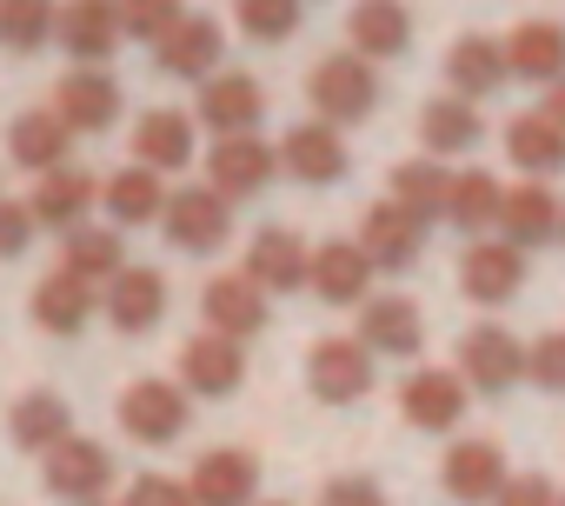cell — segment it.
<instances>
[{"label": "cell", "mask_w": 565, "mask_h": 506, "mask_svg": "<svg viewBox=\"0 0 565 506\" xmlns=\"http://www.w3.org/2000/svg\"><path fill=\"white\" fill-rule=\"evenodd\" d=\"M307 94H313L327 127H353V120H366L380 107V74H373L366 54H327L313 67V81H307Z\"/></svg>", "instance_id": "1"}, {"label": "cell", "mask_w": 565, "mask_h": 506, "mask_svg": "<svg viewBox=\"0 0 565 506\" xmlns=\"http://www.w3.org/2000/svg\"><path fill=\"white\" fill-rule=\"evenodd\" d=\"M466 407H472V387H466L459 367H419V373H406V387H399V413H406V426H419V433H452V426L466 420Z\"/></svg>", "instance_id": "2"}, {"label": "cell", "mask_w": 565, "mask_h": 506, "mask_svg": "<svg viewBox=\"0 0 565 506\" xmlns=\"http://www.w3.org/2000/svg\"><path fill=\"white\" fill-rule=\"evenodd\" d=\"M160 220H167V240H173L180 253H213V246H226V233H233V200H226L220 187H180Z\"/></svg>", "instance_id": "3"}, {"label": "cell", "mask_w": 565, "mask_h": 506, "mask_svg": "<svg viewBox=\"0 0 565 506\" xmlns=\"http://www.w3.org/2000/svg\"><path fill=\"white\" fill-rule=\"evenodd\" d=\"M525 287V246L512 240H472L466 246V261H459V294L479 301V307H505L519 301Z\"/></svg>", "instance_id": "4"}, {"label": "cell", "mask_w": 565, "mask_h": 506, "mask_svg": "<svg viewBox=\"0 0 565 506\" xmlns=\"http://www.w3.org/2000/svg\"><path fill=\"white\" fill-rule=\"evenodd\" d=\"M307 387H313L327 407L366 400V387H373V347H366V340H320V347L307 354Z\"/></svg>", "instance_id": "5"}, {"label": "cell", "mask_w": 565, "mask_h": 506, "mask_svg": "<svg viewBox=\"0 0 565 506\" xmlns=\"http://www.w3.org/2000/svg\"><path fill=\"white\" fill-rule=\"evenodd\" d=\"M459 373L472 393H512L525 380V347L505 327H472L459 340Z\"/></svg>", "instance_id": "6"}, {"label": "cell", "mask_w": 565, "mask_h": 506, "mask_svg": "<svg viewBox=\"0 0 565 506\" xmlns=\"http://www.w3.org/2000/svg\"><path fill=\"white\" fill-rule=\"evenodd\" d=\"M360 246L373 253L380 274H406V267L419 261V246H426V220L406 213L399 200H380V207H366V220H360Z\"/></svg>", "instance_id": "7"}, {"label": "cell", "mask_w": 565, "mask_h": 506, "mask_svg": "<svg viewBox=\"0 0 565 506\" xmlns=\"http://www.w3.org/2000/svg\"><path fill=\"white\" fill-rule=\"evenodd\" d=\"M120 426L147 446H167V440L186 433V393L173 380H134L120 393Z\"/></svg>", "instance_id": "8"}, {"label": "cell", "mask_w": 565, "mask_h": 506, "mask_svg": "<svg viewBox=\"0 0 565 506\" xmlns=\"http://www.w3.org/2000/svg\"><path fill=\"white\" fill-rule=\"evenodd\" d=\"M505 479H512V473H505V446H499V440H459V446L446 453V466H439V486H446L459 506H492Z\"/></svg>", "instance_id": "9"}, {"label": "cell", "mask_w": 565, "mask_h": 506, "mask_svg": "<svg viewBox=\"0 0 565 506\" xmlns=\"http://www.w3.org/2000/svg\"><path fill=\"white\" fill-rule=\"evenodd\" d=\"M279 167H287L300 187H333V180H347L353 154H347V140L327 120H300L287 140H279Z\"/></svg>", "instance_id": "10"}, {"label": "cell", "mask_w": 565, "mask_h": 506, "mask_svg": "<svg viewBox=\"0 0 565 506\" xmlns=\"http://www.w3.org/2000/svg\"><path fill=\"white\" fill-rule=\"evenodd\" d=\"M54 41H61L81 67H100V61L127 41V28H120V0H67Z\"/></svg>", "instance_id": "11"}, {"label": "cell", "mask_w": 565, "mask_h": 506, "mask_svg": "<svg viewBox=\"0 0 565 506\" xmlns=\"http://www.w3.org/2000/svg\"><path fill=\"white\" fill-rule=\"evenodd\" d=\"M273 173H279V154H273L259 134H226V140L213 147V160H206V180H213L226 200H253L259 187H273Z\"/></svg>", "instance_id": "12"}, {"label": "cell", "mask_w": 565, "mask_h": 506, "mask_svg": "<svg viewBox=\"0 0 565 506\" xmlns=\"http://www.w3.org/2000/svg\"><path fill=\"white\" fill-rule=\"evenodd\" d=\"M239 380H246V354H239V340H226V334H193V340L180 347V387H186V393H200V400H226Z\"/></svg>", "instance_id": "13"}, {"label": "cell", "mask_w": 565, "mask_h": 506, "mask_svg": "<svg viewBox=\"0 0 565 506\" xmlns=\"http://www.w3.org/2000/svg\"><path fill=\"white\" fill-rule=\"evenodd\" d=\"M327 307H366V287H373V253L360 240H327L313 253V281H307Z\"/></svg>", "instance_id": "14"}, {"label": "cell", "mask_w": 565, "mask_h": 506, "mask_svg": "<svg viewBox=\"0 0 565 506\" xmlns=\"http://www.w3.org/2000/svg\"><path fill=\"white\" fill-rule=\"evenodd\" d=\"M200 307H206V327L226 334V340H253V334L266 327V287H259L253 274H220V281H206Z\"/></svg>", "instance_id": "15"}, {"label": "cell", "mask_w": 565, "mask_h": 506, "mask_svg": "<svg viewBox=\"0 0 565 506\" xmlns=\"http://www.w3.org/2000/svg\"><path fill=\"white\" fill-rule=\"evenodd\" d=\"M246 274H253L266 294H300V287L313 281V253H307L287 226H266V233H253V246H246Z\"/></svg>", "instance_id": "16"}, {"label": "cell", "mask_w": 565, "mask_h": 506, "mask_svg": "<svg viewBox=\"0 0 565 506\" xmlns=\"http://www.w3.org/2000/svg\"><path fill=\"white\" fill-rule=\"evenodd\" d=\"M505 154H512V167H519L525 180H552V173H565V127H558L545 107L512 114V120H505Z\"/></svg>", "instance_id": "17"}, {"label": "cell", "mask_w": 565, "mask_h": 506, "mask_svg": "<svg viewBox=\"0 0 565 506\" xmlns=\"http://www.w3.org/2000/svg\"><path fill=\"white\" fill-rule=\"evenodd\" d=\"M360 340H366L373 354L413 360V354L426 347V320H419V307H413L406 294H380V301L360 307Z\"/></svg>", "instance_id": "18"}, {"label": "cell", "mask_w": 565, "mask_h": 506, "mask_svg": "<svg viewBox=\"0 0 565 506\" xmlns=\"http://www.w3.org/2000/svg\"><path fill=\"white\" fill-rule=\"evenodd\" d=\"M47 486L61 493V499H100L107 486H114V453L107 446H94V440H61L54 453H47Z\"/></svg>", "instance_id": "19"}, {"label": "cell", "mask_w": 565, "mask_h": 506, "mask_svg": "<svg viewBox=\"0 0 565 506\" xmlns=\"http://www.w3.org/2000/svg\"><path fill=\"white\" fill-rule=\"evenodd\" d=\"M186 486H193L200 506H253V493H259V460L239 453V446H213V453L193 466Z\"/></svg>", "instance_id": "20"}, {"label": "cell", "mask_w": 565, "mask_h": 506, "mask_svg": "<svg viewBox=\"0 0 565 506\" xmlns=\"http://www.w3.org/2000/svg\"><path fill=\"white\" fill-rule=\"evenodd\" d=\"M446 81H452V94H459V101H486V94H499V87L512 81L505 41H486V34L452 41V54H446Z\"/></svg>", "instance_id": "21"}, {"label": "cell", "mask_w": 565, "mask_h": 506, "mask_svg": "<svg viewBox=\"0 0 565 506\" xmlns=\"http://www.w3.org/2000/svg\"><path fill=\"white\" fill-rule=\"evenodd\" d=\"M74 134H107L114 120H120V87H114V74H100V67H74L67 81H61V107H54Z\"/></svg>", "instance_id": "22"}, {"label": "cell", "mask_w": 565, "mask_h": 506, "mask_svg": "<svg viewBox=\"0 0 565 506\" xmlns=\"http://www.w3.org/2000/svg\"><path fill=\"white\" fill-rule=\"evenodd\" d=\"M347 34H353V54L393 61V54L413 48V14H406V0H360L347 14Z\"/></svg>", "instance_id": "23"}, {"label": "cell", "mask_w": 565, "mask_h": 506, "mask_svg": "<svg viewBox=\"0 0 565 506\" xmlns=\"http://www.w3.org/2000/svg\"><path fill=\"white\" fill-rule=\"evenodd\" d=\"M153 54H160V67H167V74H180V81H206V74L220 67V54H226V34H220V21H213V14H186V21H180Z\"/></svg>", "instance_id": "24"}, {"label": "cell", "mask_w": 565, "mask_h": 506, "mask_svg": "<svg viewBox=\"0 0 565 506\" xmlns=\"http://www.w3.org/2000/svg\"><path fill=\"white\" fill-rule=\"evenodd\" d=\"M259 114H266V94H259L253 74H213L206 94H200V120H206L220 140H226V134H253Z\"/></svg>", "instance_id": "25"}, {"label": "cell", "mask_w": 565, "mask_h": 506, "mask_svg": "<svg viewBox=\"0 0 565 506\" xmlns=\"http://www.w3.org/2000/svg\"><path fill=\"white\" fill-rule=\"evenodd\" d=\"M505 61H512V81L558 87L565 81V28L558 21H519L512 41H505Z\"/></svg>", "instance_id": "26"}, {"label": "cell", "mask_w": 565, "mask_h": 506, "mask_svg": "<svg viewBox=\"0 0 565 506\" xmlns=\"http://www.w3.org/2000/svg\"><path fill=\"white\" fill-rule=\"evenodd\" d=\"M479 134H486V120H479V101H459V94H446V101H426V114H419V140H426V154H433V160L472 154V147H479Z\"/></svg>", "instance_id": "27"}, {"label": "cell", "mask_w": 565, "mask_h": 506, "mask_svg": "<svg viewBox=\"0 0 565 506\" xmlns=\"http://www.w3.org/2000/svg\"><path fill=\"white\" fill-rule=\"evenodd\" d=\"M558 200L545 180H525V187H505V213H499V240L512 246H539V240H558Z\"/></svg>", "instance_id": "28"}, {"label": "cell", "mask_w": 565, "mask_h": 506, "mask_svg": "<svg viewBox=\"0 0 565 506\" xmlns=\"http://www.w3.org/2000/svg\"><path fill=\"white\" fill-rule=\"evenodd\" d=\"M134 160H140V167H153V173L186 167V160H193V120H186V114H173V107L140 114V127H134Z\"/></svg>", "instance_id": "29"}, {"label": "cell", "mask_w": 565, "mask_h": 506, "mask_svg": "<svg viewBox=\"0 0 565 506\" xmlns=\"http://www.w3.org/2000/svg\"><path fill=\"white\" fill-rule=\"evenodd\" d=\"M100 200V180H87V173H74V167H54V173H41V187H34V220L41 226H61V233H74L81 226V213Z\"/></svg>", "instance_id": "30"}, {"label": "cell", "mask_w": 565, "mask_h": 506, "mask_svg": "<svg viewBox=\"0 0 565 506\" xmlns=\"http://www.w3.org/2000/svg\"><path fill=\"white\" fill-rule=\"evenodd\" d=\"M160 314H167V281L153 267H127L107 294V320L120 334H147V327H160Z\"/></svg>", "instance_id": "31"}, {"label": "cell", "mask_w": 565, "mask_h": 506, "mask_svg": "<svg viewBox=\"0 0 565 506\" xmlns=\"http://www.w3.org/2000/svg\"><path fill=\"white\" fill-rule=\"evenodd\" d=\"M393 200L433 226V220H446V207H452V173H446L433 154H419V160H399V167H393Z\"/></svg>", "instance_id": "32"}, {"label": "cell", "mask_w": 565, "mask_h": 506, "mask_svg": "<svg viewBox=\"0 0 565 506\" xmlns=\"http://www.w3.org/2000/svg\"><path fill=\"white\" fill-rule=\"evenodd\" d=\"M100 200H107V213L120 220V226H147V220H160L167 213V187H160V173L153 167H120L107 187H100Z\"/></svg>", "instance_id": "33"}, {"label": "cell", "mask_w": 565, "mask_h": 506, "mask_svg": "<svg viewBox=\"0 0 565 506\" xmlns=\"http://www.w3.org/2000/svg\"><path fill=\"white\" fill-rule=\"evenodd\" d=\"M499 213H505V187H499L486 167H466V173H452V207H446V220H452L459 233L486 240V226H499Z\"/></svg>", "instance_id": "34"}, {"label": "cell", "mask_w": 565, "mask_h": 506, "mask_svg": "<svg viewBox=\"0 0 565 506\" xmlns=\"http://www.w3.org/2000/svg\"><path fill=\"white\" fill-rule=\"evenodd\" d=\"M87 314H94V281H81V274H47L41 287H34V320L47 327V334H81L87 327Z\"/></svg>", "instance_id": "35"}, {"label": "cell", "mask_w": 565, "mask_h": 506, "mask_svg": "<svg viewBox=\"0 0 565 506\" xmlns=\"http://www.w3.org/2000/svg\"><path fill=\"white\" fill-rule=\"evenodd\" d=\"M8 433H14V446H28V453H54L61 440H74L67 400H61V393H28V400H14Z\"/></svg>", "instance_id": "36"}, {"label": "cell", "mask_w": 565, "mask_h": 506, "mask_svg": "<svg viewBox=\"0 0 565 506\" xmlns=\"http://www.w3.org/2000/svg\"><path fill=\"white\" fill-rule=\"evenodd\" d=\"M8 147H14V160H21L28 173H54V167L67 160V147H74V127H67L61 114H21L14 134H8Z\"/></svg>", "instance_id": "37"}, {"label": "cell", "mask_w": 565, "mask_h": 506, "mask_svg": "<svg viewBox=\"0 0 565 506\" xmlns=\"http://www.w3.org/2000/svg\"><path fill=\"white\" fill-rule=\"evenodd\" d=\"M67 274H81V281H120V274H127V253H120L114 233L74 226V233H67Z\"/></svg>", "instance_id": "38"}, {"label": "cell", "mask_w": 565, "mask_h": 506, "mask_svg": "<svg viewBox=\"0 0 565 506\" xmlns=\"http://www.w3.org/2000/svg\"><path fill=\"white\" fill-rule=\"evenodd\" d=\"M54 28H61L54 0H0V41H8L14 54H34Z\"/></svg>", "instance_id": "39"}, {"label": "cell", "mask_w": 565, "mask_h": 506, "mask_svg": "<svg viewBox=\"0 0 565 506\" xmlns=\"http://www.w3.org/2000/svg\"><path fill=\"white\" fill-rule=\"evenodd\" d=\"M233 21L253 41H287L300 28V0H233Z\"/></svg>", "instance_id": "40"}, {"label": "cell", "mask_w": 565, "mask_h": 506, "mask_svg": "<svg viewBox=\"0 0 565 506\" xmlns=\"http://www.w3.org/2000/svg\"><path fill=\"white\" fill-rule=\"evenodd\" d=\"M180 21H186L180 0H120V28H127L134 41H153V48H160Z\"/></svg>", "instance_id": "41"}, {"label": "cell", "mask_w": 565, "mask_h": 506, "mask_svg": "<svg viewBox=\"0 0 565 506\" xmlns=\"http://www.w3.org/2000/svg\"><path fill=\"white\" fill-rule=\"evenodd\" d=\"M525 380L539 393H565V334H539L525 347Z\"/></svg>", "instance_id": "42"}, {"label": "cell", "mask_w": 565, "mask_h": 506, "mask_svg": "<svg viewBox=\"0 0 565 506\" xmlns=\"http://www.w3.org/2000/svg\"><path fill=\"white\" fill-rule=\"evenodd\" d=\"M127 506H200L186 479H167V473H140L127 486Z\"/></svg>", "instance_id": "43"}, {"label": "cell", "mask_w": 565, "mask_h": 506, "mask_svg": "<svg viewBox=\"0 0 565 506\" xmlns=\"http://www.w3.org/2000/svg\"><path fill=\"white\" fill-rule=\"evenodd\" d=\"M492 506H558V486H552L545 473H512Z\"/></svg>", "instance_id": "44"}, {"label": "cell", "mask_w": 565, "mask_h": 506, "mask_svg": "<svg viewBox=\"0 0 565 506\" xmlns=\"http://www.w3.org/2000/svg\"><path fill=\"white\" fill-rule=\"evenodd\" d=\"M320 506H386V493H380V479H366V473H340V479H327Z\"/></svg>", "instance_id": "45"}, {"label": "cell", "mask_w": 565, "mask_h": 506, "mask_svg": "<svg viewBox=\"0 0 565 506\" xmlns=\"http://www.w3.org/2000/svg\"><path fill=\"white\" fill-rule=\"evenodd\" d=\"M34 207H21V200H0V261H14V253L34 240Z\"/></svg>", "instance_id": "46"}, {"label": "cell", "mask_w": 565, "mask_h": 506, "mask_svg": "<svg viewBox=\"0 0 565 506\" xmlns=\"http://www.w3.org/2000/svg\"><path fill=\"white\" fill-rule=\"evenodd\" d=\"M545 114H552V120H558V127H565V81H558V87H552V94H545Z\"/></svg>", "instance_id": "47"}, {"label": "cell", "mask_w": 565, "mask_h": 506, "mask_svg": "<svg viewBox=\"0 0 565 506\" xmlns=\"http://www.w3.org/2000/svg\"><path fill=\"white\" fill-rule=\"evenodd\" d=\"M558 240H565V213H558Z\"/></svg>", "instance_id": "48"}, {"label": "cell", "mask_w": 565, "mask_h": 506, "mask_svg": "<svg viewBox=\"0 0 565 506\" xmlns=\"http://www.w3.org/2000/svg\"><path fill=\"white\" fill-rule=\"evenodd\" d=\"M87 506H100V499H87Z\"/></svg>", "instance_id": "49"}, {"label": "cell", "mask_w": 565, "mask_h": 506, "mask_svg": "<svg viewBox=\"0 0 565 506\" xmlns=\"http://www.w3.org/2000/svg\"><path fill=\"white\" fill-rule=\"evenodd\" d=\"M558 506H565V493H558Z\"/></svg>", "instance_id": "50"}]
</instances>
